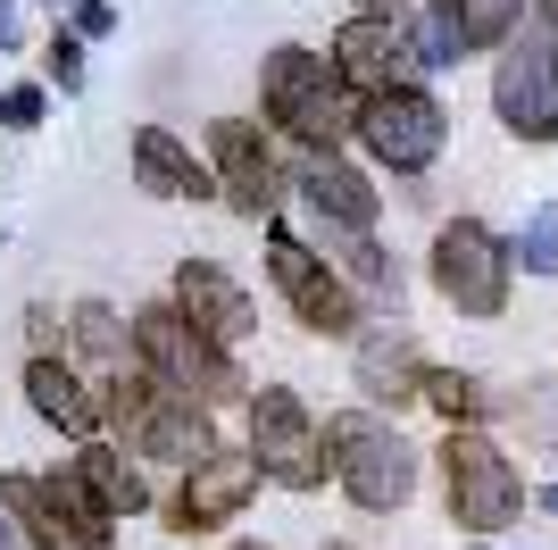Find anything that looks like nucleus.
<instances>
[{
  "label": "nucleus",
  "mask_w": 558,
  "mask_h": 550,
  "mask_svg": "<svg viewBox=\"0 0 558 550\" xmlns=\"http://www.w3.org/2000/svg\"><path fill=\"white\" fill-rule=\"evenodd\" d=\"M25 400H34L43 426H59V434H75V442L100 434V400H93V384H84L68 359H34L25 367Z\"/></svg>",
  "instance_id": "f3484780"
},
{
  "label": "nucleus",
  "mask_w": 558,
  "mask_h": 550,
  "mask_svg": "<svg viewBox=\"0 0 558 550\" xmlns=\"http://www.w3.org/2000/svg\"><path fill=\"white\" fill-rule=\"evenodd\" d=\"M134 183L150 192V201H217V176L192 159L167 125H142L134 134Z\"/></svg>",
  "instance_id": "dca6fc26"
},
{
  "label": "nucleus",
  "mask_w": 558,
  "mask_h": 550,
  "mask_svg": "<svg viewBox=\"0 0 558 550\" xmlns=\"http://www.w3.org/2000/svg\"><path fill=\"white\" fill-rule=\"evenodd\" d=\"M251 458H258V476H276L292 483V492H317L326 483V426L308 417V400L292 384H267L251 392Z\"/></svg>",
  "instance_id": "423d86ee"
},
{
  "label": "nucleus",
  "mask_w": 558,
  "mask_h": 550,
  "mask_svg": "<svg viewBox=\"0 0 558 550\" xmlns=\"http://www.w3.org/2000/svg\"><path fill=\"white\" fill-rule=\"evenodd\" d=\"M134 359H142V375H159L167 392H184L201 409H209V400H251V392H242V367H233L175 300H150L134 318Z\"/></svg>",
  "instance_id": "7ed1b4c3"
},
{
  "label": "nucleus",
  "mask_w": 558,
  "mask_h": 550,
  "mask_svg": "<svg viewBox=\"0 0 558 550\" xmlns=\"http://www.w3.org/2000/svg\"><path fill=\"white\" fill-rule=\"evenodd\" d=\"M100 417H109L117 434H125V451H142V458L201 467V458L217 451L209 409H201V400H184V392H167L159 375H142V367L109 375V392H100Z\"/></svg>",
  "instance_id": "f03ea898"
},
{
  "label": "nucleus",
  "mask_w": 558,
  "mask_h": 550,
  "mask_svg": "<svg viewBox=\"0 0 558 550\" xmlns=\"http://www.w3.org/2000/svg\"><path fill=\"white\" fill-rule=\"evenodd\" d=\"M359 384H367V400H409V392H417L409 343H400V334H375V343L359 350Z\"/></svg>",
  "instance_id": "aec40b11"
},
{
  "label": "nucleus",
  "mask_w": 558,
  "mask_h": 550,
  "mask_svg": "<svg viewBox=\"0 0 558 550\" xmlns=\"http://www.w3.org/2000/svg\"><path fill=\"white\" fill-rule=\"evenodd\" d=\"M25 334L43 343V350H34V359H50V343H59V318H50V309H25Z\"/></svg>",
  "instance_id": "c85d7f7f"
},
{
  "label": "nucleus",
  "mask_w": 558,
  "mask_h": 550,
  "mask_svg": "<svg viewBox=\"0 0 558 550\" xmlns=\"http://www.w3.org/2000/svg\"><path fill=\"white\" fill-rule=\"evenodd\" d=\"M301 201L317 208L333 234H367L375 208H384V201H375V183L359 176L350 159H333V151H308V159H301Z\"/></svg>",
  "instance_id": "2eb2a0df"
},
{
  "label": "nucleus",
  "mask_w": 558,
  "mask_h": 550,
  "mask_svg": "<svg viewBox=\"0 0 558 550\" xmlns=\"http://www.w3.org/2000/svg\"><path fill=\"white\" fill-rule=\"evenodd\" d=\"M326 550H350V542H326Z\"/></svg>",
  "instance_id": "f704fd0d"
},
{
  "label": "nucleus",
  "mask_w": 558,
  "mask_h": 550,
  "mask_svg": "<svg viewBox=\"0 0 558 550\" xmlns=\"http://www.w3.org/2000/svg\"><path fill=\"white\" fill-rule=\"evenodd\" d=\"M326 451L342 458V492L359 509H400L417 492V451H409L375 409H342L326 426Z\"/></svg>",
  "instance_id": "39448f33"
},
{
  "label": "nucleus",
  "mask_w": 558,
  "mask_h": 550,
  "mask_svg": "<svg viewBox=\"0 0 558 550\" xmlns=\"http://www.w3.org/2000/svg\"><path fill=\"white\" fill-rule=\"evenodd\" d=\"M442 483H450V517L466 534H509L517 509H525V476L484 434H466V426L442 442Z\"/></svg>",
  "instance_id": "0eeeda50"
},
{
  "label": "nucleus",
  "mask_w": 558,
  "mask_h": 550,
  "mask_svg": "<svg viewBox=\"0 0 558 550\" xmlns=\"http://www.w3.org/2000/svg\"><path fill=\"white\" fill-rule=\"evenodd\" d=\"M17 43V9H9V0H0V50Z\"/></svg>",
  "instance_id": "7c9ffc66"
},
{
  "label": "nucleus",
  "mask_w": 558,
  "mask_h": 550,
  "mask_svg": "<svg viewBox=\"0 0 558 550\" xmlns=\"http://www.w3.org/2000/svg\"><path fill=\"white\" fill-rule=\"evenodd\" d=\"M492 109L525 142H558V0H525L492 75Z\"/></svg>",
  "instance_id": "f257e3e1"
},
{
  "label": "nucleus",
  "mask_w": 558,
  "mask_h": 550,
  "mask_svg": "<svg viewBox=\"0 0 558 550\" xmlns=\"http://www.w3.org/2000/svg\"><path fill=\"white\" fill-rule=\"evenodd\" d=\"M350 134L367 142V159L375 167H392V176H417V167L442 159V134H450V117L434 92L417 84H400V92H375V100H359V125Z\"/></svg>",
  "instance_id": "6e6552de"
},
{
  "label": "nucleus",
  "mask_w": 558,
  "mask_h": 550,
  "mask_svg": "<svg viewBox=\"0 0 558 550\" xmlns=\"http://www.w3.org/2000/svg\"><path fill=\"white\" fill-rule=\"evenodd\" d=\"M417 400H425V409H442L450 426H466V417L492 409L484 384H475V375H450V367H417Z\"/></svg>",
  "instance_id": "5701e85b"
},
{
  "label": "nucleus",
  "mask_w": 558,
  "mask_h": 550,
  "mask_svg": "<svg viewBox=\"0 0 558 550\" xmlns=\"http://www.w3.org/2000/svg\"><path fill=\"white\" fill-rule=\"evenodd\" d=\"M258 100H267V125H283L292 142H308V151H333V142L359 125V109H350L342 75L317 59V50H267V68H258Z\"/></svg>",
  "instance_id": "20e7f679"
},
{
  "label": "nucleus",
  "mask_w": 558,
  "mask_h": 550,
  "mask_svg": "<svg viewBox=\"0 0 558 550\" xmlns=\"http://www.w3.org/2000/svg\"><path fill=\"white\" fill-rule=\"evenodd\" d=\"M43 492H50V501H59V509H68V517H75V526H84V534H100V542H109V526H117V517H109V509L93 501V492H84V476H75V467H59V476H43Z\"/></svg>",
  "instance_id": "b1692460"
},
{
  "label": "nucleus",
  "mask_w": 558,
  "mask_h": 550,
  "mask_svg": "<svg viewBox=\"0 0 558 550\" xmlns=\"http://www.w3.org/2000/svg\"><path fill=\"white\" fill-rule=\"evenodd\" d=\"M0 125H17V134H25V125H43V84H9V92H0Z\"/></svg>",
  "instance_id": "bb28decb"
},
{
  "label": "nucleus",
  "mask_w": 558,
  "mask_h": 550,
  "mask_svg": "<svg viewBox=\"0 0 558 550\" xmlns=\"http://www.w3.org/2000/svg\"><path fill=\"white\" fill-rule=\"evenodd\" d=\"M75 476H84V492H93L109 517H134V509H150V483L125 467L117 451H100V442H84V458H75Z\"/></svg>",
  "instance_id": "6ab92c4d"
},
{
  "label": "nucleus",
  "mask_w": 558,
  "mask_h": 550,
  "mask_svg": "<svg viewBox=\"0 0 558 550\" xmlns=\"http://www.w3.org/2000/svg\"><path fill=\"white\" fill-rule=\"evenodd\" d=\"M233 550H267V542H233Z\"/></svg>",
  "instance_id": "72a5a7b5"
},
{
  "label": "nucleus",
  "mask_w": 558,
  "mask_h": 550,
  "mask_svg": "<svg viewBox=\"0 0 558 550\" xmlns=\"http://www.w3.org/2000/svg\"><path fill=\"white\" fill-rule=\"evenodd\" d=\"M267 275H276V292L292 300V318H301L308 334H359V292L308 251L301 234H283V226L267 234Z\"/></svg>",
  "instance_id": "9d476101"
},
{
  "label": "nucleus",
  "mask_w": 558,
  "mask_h": 550,
  "mask_svg": "<svg viewBox=\"0 0 558 550\" xmlns=\"http://www.w3.org/2000/svg\"><path fill=\"white\" fill-rule=\"evenodd\" d=\"M209 159H217V201H226V208H242V217H276L283 167H276V151L258 142L251 117H217V125H209Z\"/></svg>",
  "instance_id": "9b49d317"
},
{
  "label": "nucleus",
  "mask_w": 558,
  "mask_h": 550,
  "mask_svg": "<svg viewBox=\"0 0 558 550\" xmlns=\"http://www.w3.org/2000/svg\"><path fill=\"white\" fill-rule=\"evenodd\" d=\"M0 550H17V526H0Z\"/></svg>",
  "instance_id": "2f4dec72"
},
{
  "label": "nucleus",
  "mask_w": 558,
  "mask_h": 550,
  "mask_svg": "<svg viewBox=\"0 0 558 550\" xmlns=\"http://www.w3.org/2000/svg\"><path fill=\"white\" fill-rule=\"evenodd\" d=\"M75 350H84V359L100 367V375H125V367H142L134 359V343H125V334H117V309H100V300H84V309H75Z\"/></svg>",
  "instance_id": "412c9836"
},
{
  "label": "nucleus",
  "mask_w": 558,
  "mask_h": 550,
  "mask_svg": "<svg viewBox=\"0 0 558 550\" xmlns=\"http://www.w3.org/2000/svg\"><path fill=\"white\" fill-rule=\"evenodd\" d=\"M475 550H492V542H475Z\"/></svg>",
  "instance_id": "c9c22d12"
},
{
  "label": "nucleus",
  "mask_w": 558,
  "mask_h": 550,
  "mask_svg": "<svg viewBox=\"0 0 558 550\" xmlns=\"http://www.w3.org/2000/svg\"><path fill=\"white\" fill-rule=\"evenodd\" d=\"M258 492V458L251 451H209L201 467H184V492L167 501L175 534H217L226 517H242V501Z\"/></svg>",
  "instance_id": "f8f14e48"
},
{
  "label": "nucleus",
  "mask_w": 558,
  "mask_h": 550,
  "mask_svg": "<svg viewBox=\"0 0 558 550\" xmlns=\"http://www.w3.org/2000/svg\"><path fill=\"white\" fill-rule=\"evenodd\" d=\"M43 68H50V84H59V92H84V43H75V34H50Z\"/></svg>",
  "instance_id": "a878e982"
},
{
  "label": "nucleus",
  "mask_w": 558,
  "mask_h": 550,
  "mask_svg": "<svg viewBox=\"0 0 558 550\" xmlns=\"http://www.w3.org/2000/svg\"><path fill=\"white\" fill-rule=\"evenodd\" d=\"M109 25H117L109 0H75V25H68V34H75V43H93V34H109Z\"/></svg>",
  "instance_id": "cd10ccee"
},
{
  "label": "nucleus",
  "mask_w": 558,
  "mask_h": 550,
  "mask_svg": "<svg viewBox=\"0 0 558 550\" xmlns=\"http://www.w3.org/2000/svg\"><path fill=\"white\" fill-rule=\"evenodd\" d=\"M517 267H525V275H550V259H558V208H542V217H534V226H525V234H517Z\"/></svg>",
  "instance_id": "393cba45"
},
{
  "label": "nucleus",
  "mask_w": 558,
  "mask_h": 550,
  "mask_svg": "<svg viewBox=\"0 0 558 550\" xmlns=\"http://www.w3.org/2000/svg\"><path fill=\"white\" fill-rule=\"evenodd\" d=\"M175 309H184L217 350H233L242 334H258V300L242 292L217 259H184V267H175Z\"/></svg>",
  "instance_id": "4468645a"
},
{
  "label": "nucleus",
  "mask_w": 558,
  "mask_h": 550,
  "mask_svg": "<svg viewBox=\"0 0 558 550\" xmlns=\"http://www.w3.org/2000/svg\"><path fill=\"white\" fill-rule=\"evenodd\" d=\"M450 25H459V50H484V43H509L517 34V9L525 0H442Z\"/></svg>",
  "instance_id": "4be33fe9"
},
{
  "label": "nucleus",
  "mask_w": 558,
  "mask_h": 550,
  "mask_svg": "<svg viewBox=\"0 0 558 550\" xmlns=\"http://www.w3.org/2000/svg\"><path fill=\"white\" fill-rule=\"evenodd\" d=\"M0 501H9V526L25 534L34 550H109L100 534H84L68 509L43 492V476H0Z\"/></svg>",
  "instance_id": "a211bd4d"
},
{
  "label": "nucleus",
  "mask_w": 558,
  "mask_h": 550,
  "mask_svg": "<svg viewBox=\"0 0 558 550\" xmlns=\"http://www.w3.org/2000/svg\"><path fill=\"white\" fill-rule=\"evenodd\" d=\"M333 75H342V92H400L409 75H417V43H409V25L392 17H350L342 34H333Z\"/></svg>",
  "instance_id": "ddd939ff"
},
{
  "label": "nucleus",
  "mask_w": 558,
  "mask_h": 550,
  "mask_svg": "<svg viewBox=\"0 0 558 550\" xmlns=\"http://www.w3.org/2000/svg\"><path fill=\"white\" fill-rule=\"evenodd\" d=\"M434 284L466 318H500V300H509V251H500V234L475 226V217L442 226L434 234Z\"/></svg>",
  "instance_id": "1a4fd4ad"
},
{
  "label": "nucleus",
  "mask_w": 558,
  "mask_h": 550,
  "mask_svg": "<svg viewBox=\"0 0 558 550\" xmlns=\"http://www.w3.org/2000/svg\"><path fill=\"white\" fill-rule=\"evenodd\" d=\"M359 17H392L400 25V17H409V0H359Z\"/></svg>",
  "instance_id": "c756f323"
},
{
  "label": "nucleus",
  "mask_w": 558,
  "mask_h": 550,
  "mask_svg": "<svg viewBox=\"0 0 558 550\" xmlns=\"http://www.w3.org/2000/svg\"><path fill=\"white\" fill-rule=\"evenodd\" d=\"M542 509H550V517H558V483H550V492H542Z\"/></svg>",
  "instance_id": "473e14b6"
}]
</instances>
